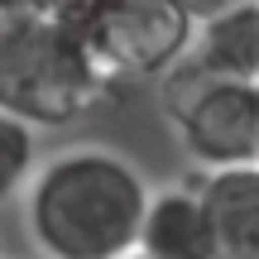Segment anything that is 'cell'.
<instances>
[{
  "mask_svg": "<svg viewBox=\"0 0 259 259\" xmlns=\"http://www.w3.org/2000/svg\"><path fill=\"white\" fill-rule=\"evenodd\" d=\"M154 187L120 149L72 144L24 183V231L44 259H120L139 245Z\"/></svg>",
  "mask_w": 259,
  "mask_h": 259,
  "instance_id": "6da1fadb",
  "label": "cell"
},
{
  "mask_svg": "<svg viewBox=\"0 0 259 259\" xmlns=\"http://www.w3.org/2000/svg\"><path fill=\"white\" fill-rule=\"evenodd\" d=\"M120 96L87 34L67 15H0V111L34 130H63Z\"/></svg>",
  "mask_w": 259,
  "mask_h": 259,
  "instance_id": "7a4b0ae2",
  "label": "cell"
},
{
  "mask_svg": "<svg viewBox=\"0 0 259 259\" xmlns=\"http://www.w3.org/2000/svg\"><path fill=\"white\" fill-rule=\"evenodd\" d=\"M158 111L168 115L192 168L259 163V96L254 82L211 77L202 63L178 58L158 77Z\"/></svg>",
  "mask_w": 259,
  "mask_h": 259,
  "instance_id": "3957f363",
  "label": "cell"
},
{
  "mask_svg": "<svg viewBox=\"0 0 259 259\" xmlns=\"http://www.w3.org/2000/svg\"><path fill=\"white\" fill-rule=\"evenodd\" d=\"M92 53L120 87L163 77L178 58L192 48L197 24L178 10V0H96L82 19Z\"/></svg>",
  "mask_w": 259,
  "mask_h": 259,
  "instance_id": "277c9868",
  "label": "cell"
},
{
  "mask_svg": "<svg viewBox=\"0 0 259 259\" xmlns=\"http://www.w3.org/2000/svg\"><path fill=\"white\" fill-rule=\"evenodd\" d=\"M135 250L149 254V259H216L211 216H206V202H202L197 168L183 183H168V187H154L149 192Z\"/></svg>",
  "mask_w": 259,
  "mask_h": 259,
  "instance_id": "5b68a950",
  "label": "cell"
},
{
  "mask_svg": "<svg viewBox=\"0 0 259 259\" xmlns=\"http://www.w3.org/2000/svg\"><path fill=\"white\" fill-rule=\"evenodd\" d=\"M216 259H259V163L197 168Z\"/></svg>",
  "mask_w": 259,
  "mask_h": 259,
  "instance_id": "8992f818",
  "label": "cell"
},
{
  "mask_svg": "<svg viewBox=\"0 0 259 259\" xmlns=\"http://www.w3.org/2000/svg\"><path fill=\"white\" fill-rule=\"evenodd\" d=\"M187 58L226 82H259V0H240L202 19Z\"/></svg>",
  "mask_w": 259,
  "mask_h": 259,
  "instance_id": "52a82bcc",
  "label": "cell"
},
{
  "mask_svg": "<svg viewBox=\"0 0 259 259\" xmlns=\"http://www.w3.org/2000/svg\"><path fill=\"white\" fill-rule=\"evenodd\" d=\"M34 168H38V130L0 111V206L24 192Z\"/></svg>",
  "mask_w": 259,
  "mask_h": 259,
  "instance_id": "ba28073f",
  "label": "cell"
},
{
  "mask_svg": "<svg viewBox=\"0 0 259 259\" xmlns=\"http://www.w3.org/2000/svg\"><path fill=\"white\" fill-rule=\"evenodd\" d=\"M231 5H240V0H178V10H183L192 24H202V19L221 15V10H231Z\"/></svg>",
  "mask_w": 259,
  "mask_h": 259,
  "instance_id": "9c48e42d",
  "label": "cell"
},
{
  "mask_svg": "<svg viewBox=\"0 0 259 259\" xmlns=\"http://www.w3.org/2000/svg\"><path fill=\"white\" fill-rule=\"evenodd\" d=\"M120 259H149V254H139V250H130V254H120Z\"/></svg>",
  "mask_w": 259,
  "mask_h": 259,
  "instance_id": "30bf717a",
  "label": "cell"
},
{
  "mask_svg": "<svg viewBox=\"0 0 259 259\" xmlns=\"http://www.w3.org/2000/svg\"><path fill=\"white\" fill-rule=\"evenodd\" d=\"M254 96H259V82H254Z\"/></svg>",
  "mask_w": 259,
  "mask_h": 259,
  "instance_id": "8fae6325",
  "label": "cell"
}]
</instances>
